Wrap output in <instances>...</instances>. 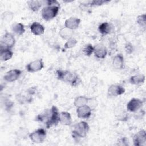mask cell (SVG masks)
<instances>
[{
	"label": "cell",
	"mask_w": 146,
	"mask_h": 146,
	"mask_svg": "<svg viewBox=\"0 0 146 146\" xmlns=\"http://www.w3.org/2000/svg\"><path fill=\"white\" fill-rule=\"evenodd\" d=\"M92 110L87 104L78 107L76 109V115L78 118L87 119L91 115Z\"/></svg>",
	"instance_id": "8fae6325"
},
{
	"label": "cell",
	"mask_w": 146,
	"mask_h": 146,
	"mask_svg": "<svg viewBox=\"0 0 146 146\" xmlns=\"http://www.w3.org/2000/svg\"><path fill=\"white\" fill-rule=\"evenodd\" d=\"M77 43H78V41L75 38H74L73 37H71L70 38L67 39L66 42L64 43V49L72 48L76 46Z\"/></svg>",
	"instance_id": "d4e9b609"
},
{
	"label": "cell",
	"mask_w": 146,
	"mask_h": 146,
	"mask_svg": "<svg viewBox=\"0 0 146 146\" xmlns=\"http://www.w3.org/2000/svg\"><path fill=\"white\" fill-rule=\"evenodd\" d=\"M44 67V62L42 59H36L29 63L26 66V69L29 72H35L41 70Z\"/></svg>",
	"instance_id": "ba28073f"
},
{
	"label": "cell",
	"mask_w": 146,
	"mask_h": 146,
	"mask_svg": "<svg viewBox=\"0 0 146 146\" xmlns=\"http://www.w3.org/2000/svg\"><path fill=\"white\" fill-rule=\"evenodd\" d=\"M59 119L60 113L58 108L55 106L45 110L36 117V120L44 123L47 128L56 125L59 122Z\"/></svg>",
	"instance_id": "6da1fadb"
},
{
	"label": "cell",
	"mask_w": 146,
	"mask_h": 146,
	"mask_svg": "<svg viewBox=\"0 0 146 146\" xmlns=\"http://www.w3.org/2000/svg\"><path fill=\"white\" fill-rule=\"evenodd\" d=\"M81 19L80 18L72 17L65 21L64 27L71 30H74L78 28Z\"/></svg>",
	"instance_id": "4fadbf2b"
},
{
	"label": "cell",
	"mask_w": 146,
	"mask_h": 146,
	"mask_svg": "<svg viewBox=\"0 0 146 146\" xmlns=\"http://www.w3.org/2000/svg\"><path fill=\"white\" fill-rule=\"evenodd\" d=\"M13 18V13L10 11H6L3 13L2 14V19L5 21H10Z\"/></svg>",
	"instance_id": "f546056e"
},
{
	"label": "cell",
	"mask_w": 146,
	"mask_h": 146,
	"mask_svg": "<svg viewBox=\"0 0 146 146\" xmlns=\"http://www.w3.org/2000/svg\"><path fill=\"white\" fill-rule=\"evenodd\" d=\"M137 23L141 27L145 28L146 26V15L145 14H143L139 15L136 18Z\"/></svg>",
	"instance_id": "83f0119b"
},
{
	"label": "cell",
	"mask_w": 146,
	"mask_h": 146,
	"mask_svg": "<svg viewBox=\"0 0 146 146\" xmlns=\"http://www.w3.org/2000/svg\"><path fill=\"white\" fill-rule=\"evenodd\" d=\"M43 2L41 1H29L27 3L29 9L31 11L36 12L38 11L42 7Z\"/></svg>",
	"instance_id": "603a6c76"
},
{
	"label": "cell",
	"mask_w": 146,
	"mask_h": 146,
	"mask_svg": "<svg viewBox=\"0 0 146 146\" xmlns=\"http://www.w3.org/2000/svg\"><path fill=\"white\" fill-rule=\"evenodd\" d=\"M13 55V52L10 48H1L0 58L1 61L6 62L10 60Z\"/></svg>",
	"instance_id": "d6986e66"
},
{
	"label": "cell",
	"mask_w": 146,
	"mask_h": 146,
	"mask_svg": "<svg viewBox=\"0 0 146 146\" xmlns=\"http://www.w3.org/2000/svg\"><path fill=\"white\" fill-rule=\"evenodd\" d=\"M59 122L66 126H70L72 124V118L71 114L66 111H63L60 113V119Z\"/></svg>",
	"instance_id": "ac0fdd59"
},
{
	"label": "cell",
	"mask_w": 146,
	"mask_h": 146,
	"mask_svg": "<svg viewBox=\"0 0 146 146\" xmlns=\"http://www.w3.org/2000/svg\"><path fill=\"white\" fill-rule=\"evenodd\" d=\"M125 91L124 87L120 84H112L107 90V95L110 97H115L123 95Z\"/></svg>",
	"instance_id": "9c48e42d"
},
{
	"label": "cell",
	"mask_w": 146,
	"mask_h": 146,
	"mask_svg": "<svg viewBox=\"0 0 146 146\" xmlns=\"http://www.w3.org/2000/svg\"><path fill=\"white\" fill-rule=\"evenodd\" d=\"M143 102L138 98L131 99L127 104V110L129 112H137L143 106Z\"/></svg>",
	"instance_id": "52a82bcc"
},
{
	"label": "cell",
	"mask_w": 146,
	"mask_h": 146,
	"mask_svg": "<svg viewBox=\"0 0 146 146\" xmlns=\"http://www.w3.org/2000/svg\"><path fill=\"white\" fill-rule=\"evenodd\" d=\"M113 67L117 70H122L124 67V59L122 54H119L114 56L112 60Z\"/></svg>",
	"instance_id": "e0dca14e"
},
{
	"label": "cell",
	"mask_w": 146,
	"mask_h": 146,
	"mask_svg": "<svg viewBox=\"0 0 146 146\" xmlns=\"http://www.w3.org/2000/svg\"><path fill=\"white\" fill-rule=\"evenodd\" d=\"M89 98L85 96H79L75 98L74 101V105L76 107H79L87 104Z\"/></svg>",
	"instance_id": "7402d4cb"
},
{
	"label": "cell",
	"mask_w": 146,
	"mask_h": 146,
	"mask_svg": "<svg viewBox=\"0 0 146 146\" xmlns=\"http://www.w3.org/2000/svg\"><path fill=\"white\" fill-rule=\"evenodd\" d=\"M110 1H104V0H94L92 1H89L86 4V6H90V7H92V6H101L103 4H106L107 3L110 2Z\"/></svg>",
	"instance_id": "484cf974"
},
{
	"label": "cell",
	"mask_w": 146,
	"mask_h": 146,
	"mask_svg": "<svg viewBox=\"0 0 146 146\" xmlns=\"http://www.w3.org/2000/svg\"><path fill=\"white\" fill-rule=\"evenodd\" d=\"M125 51L128 54H131L132 52L133 51V47H132V45L128 43H127L126 45H125Z\"/></svg>",
	"instance_id": "4dcf8cb0"
},
{
	"label": "cell",
	"mask_w": 146,
	"mask_h": 146,
	"mask_svg": "<svg viewBox=\"0 0 146 146\" xmlns=\"http://www.w3.org/2000/svg\"><path fill=\"white\" fill-rule=\"evenodd\" d=\"M29 134V131L25 128H21L17 132V136L19 139H25Z\"/></svg>",
	"instance_id": "f1b7e54d"
},
{
	"label": "cell",
	"mask_w": 146,
	"mask_h": 146,
	"mask_svg": "<svg viewBox=\"0 0 146 146\" xmlns=\"http://www.w3.org/2000/svg\"><path fill=\"white\" fill-rule=\"evenodd\" d=\"M22 74L21 70L19 69H13L7 71L3 76V79L7 82L16 81Z\"/></svg>",
	"instance_id": "7c38bea8"
},
{
	"label": "cell",
	"mask_w": 146,
	"mask_h": 146,
	"mask_svg": "<svg viewBox=\"0 0 146 146\" xmlns=\"http://www.w3.org/2000/svg\"><path fill=\"white\" fill-rule=\"evenodd\" d=\"M15 44V39L14 35L8 32H6L2 37L1 40V48H12Z\"/></svg>",
	"instance_id": "8992f818"
},
{
	"label": "cell",
	"mask_w": 146,
	"mask_h": 146,
	"mask_svg": "<svg viewBox=\"0 0 146 146\" xmlns=\"http://www.w3.org/2000/svg\"><path fill=\"white\" fill-rule=\"evenodd\" d=\"M59 9V5H47V6L43 7L42 10L41 14L42 18L46 21H48L52 19L58 15Z\"/></svg>",
	"instance_id": "277c9868"
},
{
	"label": "cell",
	"mask_w": 146,
	"mask_h": 146,
	"mask_svg": "<svg viewBox=\"0 0 146 146\" xmlns=\"http://www.w3.org/2000/svg\"><path fill=\"white\" fill-rule=\"evenodd\" d=\"M46 131L43 128H39L29 135V137L31 141L36 144L43 143L46 139Z\"/></svg>",
	"instance_id": "5b68a950"
},
{
	"label": "cell",
	"mask_w": 146,
	"mask_h": 146,
	"mask_svg": "<svg viewBox=\"0 0 146 146\" xmlns=\"http://www.w3.org/2000/svg\"><path fill=\"white\" fill-rule=\"evenodd\" d=\"M113 30V26L109 22H104L100 23L98 26L99 33L103 35H106L112 33Z\"/></svg>",
	"instance_id": "9a60e30c"
},
{
	"label": "cell",
	"mask_w": 146,
	"mask_h": 146,
	"mask_svg": "<svg viewBox=\"0 0 146 146\" xmlns=\"http://www.w3.org/2000/svg\"><path fill=\"white\" fill-rule=\"evenodd\" d=\"M133 144L135 146L146 145V132L144 129H141L137 132L133 137Z\"/></svg>",
	"instance_id": "30bf717a"
},
{
	"label": "cell",
	"mask_w": 146,
	"mask_h": 146,
	"mask_svg": "<svg viewBox=\"0 0 146 146\" xmlns=\"http://www.w3.org/2000/svg\"><path fill=\"white\" fill-rule=\"evenodd\" d=\"M57 78L65 83H70L72 86H76L80 82V78L76 74L68 70H57L56 71Z\"/></svg>",
	"instance_id": "7a4b0ae2"
},
{
	"label": "cell",
	"mask_w": 146,
	"mask_h": 146,
	"mask_svg": "<svg viewBox=\"0 0 146 146\" xmlns=\"http://www.w3.org/2000/svg\"><path fill=\"white\" fill-rule=\"evenodd\" d=\"M129 82L131 84L136 86H140L143 84L145 82V75L144 74H138L132 76L129 79Z\"/></svg>",
	"instance_id": "ffe728a7"
},
{
	"label": "cell",
	"mask_w": 146,
	"mask_h": 146,
	"mask_svg": "<svg viewBox=\"0 0 146 146\" xmlns=\"http://www.w3.org/2000/svg\"><path fill=\"white\" fill-rule=\"evenodd\" d=\"M107 49L103 44H99L94 47V56L98 59H103L107 55Z\"/></svg>",
	"instance_id": "5bb4252c"
},
{
	"label": "cell",
	"mask_w": 146,
	"mask_h": 146,
	"mask_svg": "<svg viewBox=\"0 0 146 146\" xmlns=\"http://www.w3.org/2000/svg\"><path fill=\"white\" fill-rule=\"evenodd\" d=\"M31 32L35 35H41L45 31L44 27L38 22H34L30 26Z\"/></svg>",
	"instance_id": "2e32d148"
},
{
	"label": "cell",
	"mask_w": 146,
	"mask_h": 146,
	"mask_svg": "<svg viewBox=\"0 0 146 146\" xmlns=\"http://www.w3.org/2000/svg\"><path fill=\"white\" fill-rule=\"evenodd\" d=\"M83 54L87 56H91L94 52V46L91 44H86L83 49Z\"/></svg>",
	"instance_id": "4316f807"
},
{
	"label": "cell",
	"mask_w": 146,
	"mask_h": 146,
	"mask_svg": "<svg viewBox=\"0 0 146 146\" xmlns=\"http://www.w3.org/2000/svg\"><path fill=\"white\" fill-rule=\"evenodd\" d=\"M90 129V126L88 124L84 121H81L73 126L72 130L71 131L72 136L75 140H79L81 138H84Z\"/></svg>",
	"instance_id": "3957f363"
},
{
	"label": "cell",
	"mask_w": 146,
	"mask_h": 146,
	"mask_svg": "<svg viewBox=\"0 0 146 146\" xmlns=\"http://www.w3.org/2000/svg\"><path fill=\"white\" fill-rule=\"evenodd\" d=\"M12 31L17 35H21L25 32L24 25L21 23H15L11 26Z\"/></svg>",
	"instance_id": "44dd1931"
},
{
	"label": "cell",
	"mask_w": 146,
	"mask_h": 146,
	"mask_svg": "<svg viewBox=\"0 0 146 146\" xmlns=\"http://www.w3.org/2000/svg\"><path fill=\"white\" fill-rule=\"evenodd\" d=\"M35 91H36V87H31V88H29L28 90H27V92L29 95H34L35 93Z\"/></svg>",
	"instance_id": "1f68e13d"
},
{
	"label": "cell",
	"mask_w": 146,
	"mask_h": 146,
	"mask_svg": "<svg viewBox=\"0 0 146 146\" xmlns=\"http://www.w3.org/2000/svg\"><path fill=\"white\" fill-rule=\"evenodd\" d=\"M59 34L62 38L64 39H68L69 38L72 37L73 32L72 30L64 27L60 30Z\"/></svg>",
	"instance_id": "cb8c5ba5"
}]
</instances>
